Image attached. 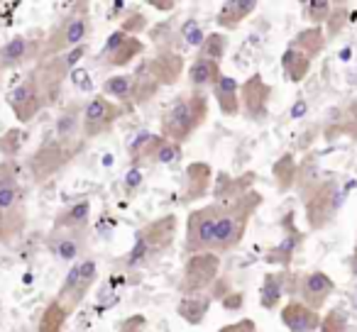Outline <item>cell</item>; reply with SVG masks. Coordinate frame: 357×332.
<instances>
[{
  "instance_id": "obj_46",
  "label": "cell",
  "mask_w": 357,
  "mask_h": 332,
  "mask_svg": "<svg viewBox=\"0 0 357 332\" xmlns=\"http://www.w3.org/2000/svg\"><path fill=\"white\" fill-rule=\"evenodd\" d=\"M149 6L154 8V10H162V13H169V10H176V3L174 0H169V3H162V0H152Z\"/></svg>"
},
{
  "instance_id": "obj_32",
  "label": "cell",
  "mask_w": 357,
  "mask_h": 332,
  "mask_svg": "<svg viewBox=\"0 0 357 332\" xmlns=\"http://www.w3.org/2000/svg\"><path fill=\"white\" fill-rule=\"evenodd\" d=\"M311 64H313L311 56H306L301 49H296L291 45L282 54V71L287 76V81H291V84H301L308 76V71H311Z\"/></svg>"
},
{
  "instance_id": "obj_12",
  "label": "cell",
  "mask_w": 357,
  "mask_h": 332,
  "mask_svg": "<svg viewBox=\"0 0 357 332\" xmlns=\"http://www.w3.org/2000/svg\"><path fill=\"white\" fill-rule=\"evenodd\" d=\"M96 281H98V262H96L93 257L81 259V262H76L74 267L69 269L66 278L61 281L56 301H61V306L69 313H74L76 308L84 303V298L91 293Z\"/></svg>"
},
{
  "instance_id": "obj_42",
  "label": "cell",
  "mask_w": 357,
  "mask_h": 332,
  "mask_svg": "<svg viewBox=\"0 0 357 332\" xmlns=\"http://www.w3.org/2000/svg\"><path fill=\"white\" fill-rule=\"evenodd\" d=\"M118 30L128 32V35H132V37H139L144 30H147V17H144L142 13H130V15L123 17Z\"/></svg>"
},
{
  "instance_id": "obj_36",
  "label": "cell",
  "mask_w": 357,
  "mask_h": 332,
  "mask_svg": "<svg viewBox=\"0 0 357 332\" xmlns=\"http://www.w3.org/2000/svg\"><path fill=\"white\" fill-rule=\"evenodd\" d=\"M228 35L225 32H208L204 40V45L199 47V59H208V61H223L225 52H228Z\"/></svg>"
},
{
  "instance_id": "obj_15",
  "label": "cell",
  "mask_w": 357,
  "mask_h": 332,
  "mask_svg": "<svg viewBox=\"0 0 357 332\" xmlns=\"http://www.w3.org/2000/svg\"><path fill=\"white\" fill-rule=\"evenodd\" d=\"M45 247L59 262H81L89 257L91 230H50Z\"/></svg>"
},
{
  "instance_id": "obj_19",
  "label": "cell",
  "mask_w": 357,
  "mask_h": 332,
  "mask_svg": "<svg viewBox=\"0 0 357 332\" xmlns=\"http://www.w3.org/2000/svg\"><path fill=\"white\" fill-rule=\"evenodd\" d=\"M282 225L287 228V235L282 237V242L274 244L272 249H267L264 262L272 264V267H282L284 271H287L294 262V254H296L298 247L303 244V232H298V230L294 228V213H289L287 218L282 220Z\"/></svg>"
},
{
  "instance_id": "obj_39",
  "label": "cell",
  "mask_w": 357,
  "mask_h": 332,
  "mask_svg": "<svg viewBox=\"0 0 357 332\" xmlns=\"http://www.w3.org/2000/svg\"><path fill=\"white\" fill-rule=\"evenodd\" d=\"M22 142H25V132H22V129H17V127L8 129V132L0 137V152L6 154V159H13L20 152Z\"/></svg>"
},
{
  "instance_id": "obj_20",
  "label": "cell",
  "mask_w": 357,
  "mask_h": 332,
  "mask_svg": "<svg viewBox=\"0 0 357 332\" xmlns=\"http://www.w3.org/2000/svg\"><path fill=\"white\" fill-rule=\"evenodd\" d=\"M284 293H298V276L291 271H272L264 276L262 288H259V306L264 310H274L282 303Z\"/></svg>"
},
{
  "instance_id": "obj_16",
  "label": "cell",
  "mask_w": 357,
  "mask_h": 332,
  "mask_svg": "<svg viewBox=\"0 0 357 332\" xmlns=\"http://www.w3.org/2000/svg\"><path fill=\"white\" fill-rule=\"evenodd\" d=\"M125 115V108L115 100L105 98L103 93L93 95L84 105V139H93L113 129V125Z\"/></svg>"
},
{
  "instance_id": "obj_49",
  "label": "cell",
  "mask_w": 357,
  "mask_h": 332,
  "mask_svg": "<svg viewBox=\"0 0 357 332\" xmlns=\"http://www.w3.org/2000/svg\"><path fill=\"white\" fill-rule=\"evenodd\" d=\"M347 332H350V330H347Z\"/></svg>"
},
{
  "instance_id": "obj_41",
  "label": "cell",
  "mask_w": 357,
  "mask_h": 332,
  "mask_svg": "<svg viewBox=\"0 0 357 332\" xmlns=\"http://www.w3.org/2000/svg\"><path fill=\"white\" fill-rule=\"evenodd\" d=\"M337 129H340L342 134H347L352 142H357V100L345 108L340 122H337Z\"/></svg>"
},
{
  "instance_id": "obj_17",
  "label": "cell",
  "mask_w": 357,
  "mask_h": 332,
  "mask_svg": "<svg viewBox=\"0 0 357 332\" xmlns=\"http://www.w3.org/2000/svg\"><path fill=\"white\" fill-rule=\"evenodd\" d=\"M269 100H272V86L259 74H252L248 81L240 84V105L250 120L262 122L269 115Z\"/></svg>"
},
{
  "instance_id": "obj_31",
  "label": "cell",
  "mask_w": 357,
  "mask_h": 332,
  "mask_svg": "<svg viewBox=\"0 0 357 332\" xmlns=\"http://www.w3.org/2000/svg\"><path fill=\"white\" fill-rule=\"evenodd\" d=\"M132 74H115V76H108L100 86L105 98L115 100L118 105H123L125 110L132 108Z\"/></svg>"
},
{
  "instance_id": "obj_47",
  "label": "cell",
  "mask_w": 357,
  "mask_h": 332,
  "mask_svg": "<svg viewBox=\"0 0 357 332\" xmlns=\"http://www.w3.org/2000/svg\"><path fill=\"white\" fill-rule=\"evenodd\" d=\"M350 267H352V274H355V276H357V244H355V252H352Z\"/></svg>"
},
{
  "instance_id": "obj_2",
  "label": "cell",
  "mask_w": 357,
  "mask_h": 332,
  "mask_svg": "<svg viewBox=\"0 0 357 332\" xmlns=\"http://www.w3.org/2000/svg\"><path fill=\"white\" fill-rule=\"evenodd\" d=\"M211 113V100L204 90H189V93L178 95L162 115V125H159V134L172 142L184 147L194 132L204 127Z\"/></svg>"
},
{
  "instance_id": "obj_22",
  "label": "cell",
  "mask_w": 357,
  "mask_h": 332,
  "mask_svg": "<svg viewBox=\"0 0 357 332\" xmlns=\"http://www.w3.org/2000/svg\"><path fill=\"white\" fill-rule=\"evenodd\" d=\"M84 105L81 100H71L69 105H64V110L59 113L54 122V139L61 142H74L84 144Z\"/></svg>"
},
{
  "instance_id": "obj_25",
  "label": "cell",
  "mask_w": 357,
  "mask_h": 332,
  "mask_svg": "<svg viewBox=\"0 0 357 332\" xmlns=\"http://www.w3.org/2000/svg\"><path fill=\"white\" fill-rule=\"evenodd\" d=\"M255 181H257V176H255L252 171H248V174H240V176L218 174V176H215V186H213L215 203H228V200L250 193V191L255 189Z\"/></svg>"
},
{
  "instance_id": "obj_40",
  "label": "cell",
  "mask_w": 357,
  "mask_h": 332,
  "mask_svg": "<svg viewBox=\"0 0 357 332\" xmlns=\"http://www.w3.org/2000/svg\"><path fill=\"white\" fill-rule=\"evenodd\" d=\"M347 17H350V13H347V3H333L331 17H328V22H326V25H328V37L337 35V32L347 25Z\"/></svg>"
},
{
  "instance_id": "obj_18",
  "label": "cell",
  "mask_w": 357,
  "mask_h": 332,
  "mask_svg": "<svg viewBox=\"0 0 357 332\" xmlns=\"http://www.w3.org/2000/svg\"><path fill=\"white\" fill-rule=\"evenodd\" d=\"M335 291V281L328 276L326 271H308L303 276H298V293L301 301L313 310H321L328 303V298Z\"/></svg>"
},
{
  "instance_id": "obj_30",
  "label": "cell",
  "mask_w": 357,
  "mask_h": 332,
  "mask_svg": "<svg viewBox=\"0 0 357 332\" xmlns=\"http://www.w3.org/2000/svg\"><path fill=\"white\" fill-rule=\"evenodd\" d=\"M211 306H213V298L208 293H204V296H184L176 306V315L184 322H189V325H201L206 320V315H208Z\"/></svg>"
},
{
  "instance_id": "obj_5",
  "label": "cell",
  "mask_w": 357,
  "mask_h": 332,
  "mask_svg": "<svg viewBox=\"0 0 357 332\" xmlns=\"http://www.w3.org/2000/svg\"><path fill=\"white\" fill-rule=\"evenodd\" d=\"M91 30H93V25H91V6L89 3H74L69 8V13L47 32L42 59H50L54 54L86 45V40L91 37Z\"/></svg>"
},
{
  "instance_id": "obj_8",
  "label": "cell",
  "mask_w": 357,
  "mask_h": 332,
  "mask_svg": "<svg viewBox=\"0 0 357 332\" xmlns=\"http://www.w3.org/2000/svg\"><path fill=\"white\" fill-rule=\"evenodd\" d=\"M181 159V144L162 137L154 132H142L130 142V164L132 169H144V166H164Z\"/></svg>"
},
{
  "instance_id": "obj_27",
  "label": "cell",
  "mask_w": 357,
  "mask_h": 332,
  "mask_svg": "<svg viewBox=\"0 0 357 332\" xmlns=\"http://www.w3.org/2000/svg\"><path fill=\"white\" fill-rule=\"evenodd\" d=\"M213 98L220 115H225V118H235L243 110V105H240V84L233 76L223 74V79L213 86Z\"/></svg>"
},
{
  "instance_id": "obj_35",
  "label": "cell",
  "mask_w": 357,
  "mask_h": 332,
  "mask_svg": "<svg viewBox=\"0 0 357 332\" xmlns=\"http://www.w3.org/2000/svg\"><path fill=\"white\" fill-rule=\"evenodd\" d=\"M69 315L71 313L61 306V301L52 298L45 310H42V317H40V322H37V332H64Z\"/></svg>"
},
{
  "instance_id": "obj_23",
  "label": "cell",
  "mask_w": 357,
  "mask_h": 332,
  "mask_svg": "<svg viewBox=\"0 0 357 332\" xmlns=\"http://www.w3.org/2000/svg\"><path fill=\"white\" fill-rule=\"evenodd\" d=\"M211 186H213V166L206 161L189 164L184 171V196H181V203L189 205L194 200H201L204 196L211 193Z\"/></svg>"
},
{
  "instance_id": "obj_29",
  "label": "cell",
  "mask_w": 357,
  "mask_h": 332,
  "mask_svg": "<svg viewBox=\"0 0 357 332\" xmlns=\"http://www.w3.org/2000/svg\"><path fill=\"white\" fill-rule=\"evenodd\" d=\"M91 223V203L89 200H79L66 208H61L54 218L52 230H89Z\"/></svg>"
},
{
  "instance_id": "obj_7",
  "label": "cell",
  "mask_w": 357,
  "mask_h": 332,
  "mask_svg": "<svg viewBox=\"0 0 357 332\" xmlns=\"http://www.w3.org/2000/svg\"><path fill=\"white\" fill-rule=\"evenodd\" d=\"M6 100L20 125H30L42 110L50 108V95H47V88L42 84L37 69L27 71L25 79L6 95Z\"/></svg>"
},
{
  "instance_id": "obj_37",
  "label": "cell",
  "mask_w": 357,
  "mask_h": 332,
  "mask_svg": "<svg viewBox=\"0 0 357 332\" xmlns=\"http://www.w3.org/2000/svg\"><path fill=\"white\" fill-rule=\"evenodd\" d=\"M333 10V3L328 0H311V3H303V17L311 22V27H321L328 22Z\"/></svg>"
},
{
  "instance_id": "obj_3",
  "label": "cell",
  "mask_w": 357,
  "mask_h": 332,
  "mask_svg": "<svg viewBox=\"0 0 357 332\" xmlns=\"http://www.w3.org/2000/svg\"><path fill=\"white\" fill-rule=\"evenodd\" d=\"M262 203H264L262 193H257L255 189L250 193L240 196V198L228 200V203H218L220 215H218V228H215V239H213L215 254L230 252V249H235L243 242L250 220L255 218V213H257Z\"/></svg>"
},
{
  "instance_id": "obj_44",
  "label": "cell",
  "mask_w": 357,
  "mask_h": 332,
  "mask_svg": "<svg viewBox=\"0 0 357 332\" xmlns=\"http://www.w3.org/2000/svg\"><path fill=\"white\" fill-rule=\"evenodd\" d=\"M218 332H257V325H255L252 317H240L230 325H223Z\"/></svg>"
},
{
  "instance_id": "obj_34",
  "label": "cell",
  "mask_w": 357,
  "mask_h": 332,
  "mask_svg": "<svg viewBox=\"0 0 357 332\" xmlns=\"http://www.w3.org/2000/svg\"><path fill=\"white\" fill-rule=\"evenodd\" d=\"M326 42H328V35L323 32V27H306V30H301L294 37L291 47H296V49H301L306 56L316 59V56L326 49Z\"/></svg>"
},
{
  "instance_id": "obj_10",
  "label": "cell",
  "mask_w": 357,
  "mask_h": 332,
  "mask_svg": "<svg viewBox=\"0 0 357 332\" xmlns=\"http://www.w3.org/2000/svg\"><path fill=\"white\" fill-rule=\"evenodd\" d=\"M342 203V191L333 179L318 181L308 191H303V210H306V223L311 230H323L335 218L337 208Z\"/></svg>"
},
{
  "instance_id": "obj_1",
  "label": "cell",
  "mask_w": 357,
  "mask_h": 332,
  "mask_svg": "<svg viewBox=\"0 0 357 332\" xmlns=\"http://www.w3.org/2000/svg\"><path fill=\"white\" fill-rule=\"evenodd\" d=\"M27 225L25 186L20 184V164L0 161V244H13Z\"/></svg>"
},
{
  "instance_id": "obj_6",
  "label": "cell",
  "mask_w": 357,
  "mask_h": 332,
  "mask_svg": "<svg viewBox=\"0 0 357 332\" xmlns=\"http://www.w3.org/2000/svg\"><path fill=\"white\" fill-rule=\"evenodd\" d=\"M84 149V144L74 142H61V139H47L45 144L37 147L35 154H30L27 159V174L32 176L37 186H45L47 181H52L54 176H59L61 171L79 157V152Z\"/></svg>"
},
{
  "instance_id": "obj_21",
  "label": "cell",
  "mask_w": 357,
  "mask_h": 332,
  "mask_svg": "<svg viewBox=\"0 0 357 332\" xmlns=\"http://www.w3.org/2000/svg\"><path fill=\"white\" fill-rule=\"evenodd\" d=\"M144 64L162 88L178 84V79L184 76V56L178 52H157L154 56H147Z\"/></svg>"
},
{
  "instance_id": "obj_24",
  "label": "cell",
  "mask_w": 357,
  "mask_h": 332,
  "mask_svg": "<svg viewBox=\"0 0 357 332\" xmlns=\"http://www.w3.org/2000/svg\"><path fill=\"white\" fill-rule=\"evenodd\" d=\"M279 315H282L284 327L291 332H316L321 327V313L308 308L303 301H296V298H291Z\"/></svg>"
},
{
  "instance_id": "obj_14",
  "label": "cell",
  "mask_w": 357,
  "mask_h": 332,
  "mask_svg": "<svg viewBox=\"0 0 357 332\" xmlns=\"http://www.w3.org/2000/svg\"><path fill=\"white\" fill-rule=\"evenodd\" d=\"M144 54V42L139 37H132L123 30H115L108 35L103 49L98 52V64L105 69H125L135 59Z\"/></svg>"
},
{
  "instance_id": "obj_33",
  "label": "cell",
  "mask_w": 357,
  "mask_h": 332,
  "mask_svg": "<svg viewBox=\"0 0 357 332\" xmlns=\"http://www.w3.org/2000/svg\"><path fill=\"white\" fill-rule=\"evenodd\" d=\"M272 176H274V184L282 193L291 191V186H296L298 179V164L294 159V154H282V157L274 161L272 166Z\"/></svg>"
},
{
  "instance_id": "obj_38",
  "label": "cell",
  "mask_w": 357,
  "mask_h": 332,
  "mask_svg": "<svg viewBox=\"0 0 357 332\" xmlns=\"http://www.w3.org/2000/svg\"><path fill=\"white\" fill-rule=\"evenodd\" d=\"M321 332H347V313L340 308H333L321 317Z\"/></svg>"
},
{
  "instance_id": "obj_4",
  "label": "cell",
  "mask_w": 357,
  "mask_h": 332,
  "mask_svg": "<svg viewBox=\"0 0 357 332\" xmlns=\"http://www.w3.org/2000/svg\"><path fill=\"white\" fill-rule=\"evenodd\" d=\"M176 230H178L176 213H167V215H162V218L147 223L144 228H139L137 235H135L132 247H130V252L123 257V267L137 269V267L149 264L152 259L162 257L174 244V239H176Z\"/></svg>"
},
{
  "instance_id": "obj_43",
  "label": "cell",
  "mask_w": 357,
  "mask_h": 332,
  "mask_svg": "<svg viewBox=\"0 0 357 332\" xmlns=\"http://www.w3.org/2000/svg\"><path fill=\"white\" fill-rule=\"evenodd\" d=\"M181 37L186 40V45H196V47H201L204 45V40H206V35L201 32V25L199 22H186L184 25V30H181Z\"/></svg>"
},
{
  "instance_id": "obj_45",
  "label": "cell",
  "mask_w": 357,
  "mask_h": 332,
  "mask_svg": "<svg viewBox=\"0 0 357 332\" xmlns=\"http://www.w3.org/2000/svg\"><path fill=\"white\" fill-rule=\"evenodd\" d=\"M144 327H147V320H144V315H130L128 320H123V325H120V332H144Z\"/></svg>"
},
{
  "instance_id": "obj_28",
  "label": "cell",
  "mask_w": 357,
  "mask_h": 332,
  "mask_svg": "<svg viewBox=\"0 0 357 332\" xmlns=\"http://www.w3.org/2000/svg\"><path fill=\"white\" fill-rule=\"evenodd\" d=\"M186 79H189L191 90H204L206 93V88H213V86L223 79V69H220L218 61L199 59V56H196L194 64L186 71Z\"/></svg>"
},
{
  "instance_id": "obj_26",
  "label": "cell",
  "mask_w": 357,
  "mask_h": 332,
  "mask_svg": "<svg viewBox=\"0 0 357 332\" xmlns=\"http://www.w3.org/2000/svg\"><path fill=\"white\" fill-rule=\"evenodd\" d=\"M255 10H257V3H255V0H225L223 6H220L218 15H215V25L225 32H233V30H238Z\"/></svg>"
},
{
  "instance_id": "obj_9",
  "label": "cell",
  "mask_w": 357,
  "mask_h": 332,
  "mask_svg": "<svg viewBox=\"0 0 357 332\" xmlns=\"http://www.w3.org/2000/svg\"><path fill=\"white\" fill-rule=\"evenodd\" d=\"M220 278V254L204 252L186 257L184 269H181V278L176 283V291L184 296H204L206 291L215 286Z\"/></svg>"
},
{
  "instance_id": "obj_11",
  "label": "cell",
  "mask_w": 357,
  "mask_h": 332,
  "mask_svg": "<svg viewBox=\"0 0 357 332\" xmlns=\"http://www.w3.org/2000/svg\"><path fill=\"white\" fill-rule=\"evenodd\" d=\"M218 203H208L204 208H194L186 218L184 230V252L189 257L204 252H213L215 228H218Z\"/></svg>"
},
{
  "instance_id": "obj_13",
  "label": "cell",
  "mask_w": 357,
  "mask_h": 332,
  "mask_svg": "<svg viewBox=\"0 0 357 332\" xmlns=\"http://www.w3.org/2000/svg\"><path fill=\"white\" fill-rule=\"evenodd\" d=\"M45 32H37V35H17L13 40H8L6 45L0 47V69L13 71L22 69L27 64H37L42 61L45 54Z\"/></svg>"
},
{
  "instance_id": "obj_48",
  "label": "cell",
  "mask_w": 357,
  "mask_h": 332,
  "mask_svg": "<svg viewBox=\"0 0 357 332\" xmlns=\"http://www.w3.org/2000/svg\"><path fill=\"white\" fill-rule=\"evenodd\" d=\"M3 74H6V71L0 69V88H3Z\"/></svg>"
}]
</instances>
